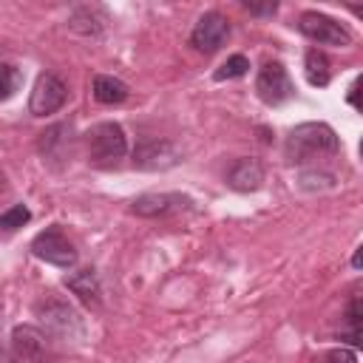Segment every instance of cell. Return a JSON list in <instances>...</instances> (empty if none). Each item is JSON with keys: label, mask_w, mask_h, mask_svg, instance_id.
<instances>
[{"label": "cell", "mask_w": 363, "mask_h": 363, "mask_svg": "<svg viewBox=\"0 0 363 363\" xmlns=\"http://www.w3.org/2000/svg\"><path fill=\"white\" fill-rule=\"evenodd\" d=\"M340 150V139L326 122H301L289 130L284 142V156L289 164H315Z\"/></svg>", "instance_id": "1"}, {"label": "cell", "mask_w": 363, "mask_h": 363, "mask_svg": "<svg viewBox=\"0 0 363 363\" xmlns=\"http://www.w3.org/2000/svg\"><path fill=\"white\" fill-rule=\"evenodd\" d=\"M85 156L94 167H116L128 156V136L119 122H99L85 133Z\"/></svg>", "instance_id": "2"}, {"label": "cell", "mask_w": 363, "mask_h": 363, "mask_svg": "<svg viewBox=\"0 0 363 363\" xmlns=\"http://www.w3.org/2000/svg\"><path fill=\"white\" fill-rule=\"evenodd\" d=\"M31 252H34V258H40L51 267H60V269H71L77 264V247L71 244V238L62 233L60 224L40 230L31 241Z\"/></svg>", "instance_id": "3"}, {"label": "cell", "mask_w": 363, "mask_h": 363, "mask_svg": "<svg viewBox=\"0 0 363 363\" xmlns=\"http://www.w3.org/2000/svg\"><path fill=\"white\" fill-rule=\"evenodd\" d=\"M298 31L318 45H352V31L323 11H303L298 17Z\"/></svg>", "instance_id": "4"}, {"label": "cell", "mask_w": 363, "mask_h": 363, "mask_svg": "<svg viewBox=\"0 0 363 363\" xmlns=\"http://www.w3.org/2000/svg\"><path fill=\"white\" fill-rule=\"evenodd\" d=\"M255 94H258V99H261L264 105L278 108V105H284V102H289V99L295 96V85H292L286 68H284L281 62L269 60V62H264V65L258 68Z\"/></svg>", "instance_id": "5"}, {"label": "cell", "mask_w": 363, "mask_h": 363, "mask_svg": "<svg viewBox=\"0 0 363 363\" xmlns=\"http://www.w3.org/2000/svg\"><path fill=\"white\" fill-rule=\"evenodd\" d=\"M182 162V150L170 139L145 136L133 147V167L139 170H170Z\"/></svg>", "instance_id": "6"}, {"label": "cell", "mask_w": 363, "mask_h": 363, "mask_svg": "<svg viewBox=\"0 0 363 363\" xmlns=\"http://www.w3.org/2000/svg\"><path fill=\"white\" fill-rule=\"evenodd\" d=\"M65 102H68V85H65L57 74L43 71V74L34 79V88H31V96H28V111H31V116H51V113H57Z\"/></svg>", "instance_id": "7"}, {"label": "cell", "mask_w": 363, "mask_h": 363, "mask_svg": "<svg viewBox=\"0 0 363 363\" xmlns=\"http://www.w3.org/2000/svg\"><path fill=\"white\" fill-rule=\"evenodd\" d=\"M227 37H230V20L221 11H204L190 31V45L201 54H213L227 43Z\"/></svg>", "instance_id": "8"}, {"label": "cell", "mask_w": 363, "mask_h": 363, "mask_svg": "<svg viewBox=\"0 0 363 363\" xmlns=\"http://www.w3.org/2000/svg\"><path fill=\"white\" fill-rule=\"evenodd\" d=\"M37 318L43 323V332L54 337H74L82 332L79 315L65 303V301H45L37 306Z\"/></svg>", "instance_id": "9"}, {"label": "cell", "mask_w": 363, "mask_h": 363, "mask_svg": "<svg viewBox=\"0 0 363 363\" xmlns=\"http://www.w3.org/2000/svg\"><path fill=\"white\" fill-rule=\"evenodd\" d=\"M193 201L182 193H145L139 199H133L130 213L142 216V218H159V216H170V213H182L187 210Z\"/></svg>", "instance_id": "10"}, {"label": "cell", "mask_w": 363, "mask_h": 363, "mask_svg": "<svg viewBox=\"0 0 363 363\" xmlns=\"http://www.w3.org/2000/svg\"><path fill=\"white\" fill-rule=\"evenodd\" d=\"M11 357L17 363H40L43 354H45V332L31 326V323H23V326H14L11 329Z\"/></svg>", "instance_id": "11"}, {"label": "cell", "mask_w": 363, "mask_h": 363, "mask_svg": "<svg viewBox=\"0 0 363 363\" xmlns=\"http://www.w3.org/2000/svg\"><path fill=\"white\" fill-rule=\"evenodd\" d=\"M71 125L60 122V125H51L48 130L40 133V142H37V150L43 156V162L54 164V162H68L71 159Z\"/></svg>", "instance_id": "12"}, {"label": "cell", "mask_w": 363, "mask_h": 363, "mask_svg": "<svg viewBox=\"0 0 363 363\" xmlns=\"http://www.w3.org/2000/svg\"><path fill=\"white\" fill-rule=\"evenodd\" d=\"M224 182H227V187H233L238 193H252L264 184V164L252 156H241L230 164Z\"/></svg>", "instance_id": "13"}, {"label": "cell", "mask_w": 363, "mask_h": 363, "mask_svg": "<svg viewBox=\"0 0 363 363\" xmlns=\"http://www.w3.org/2000/svg\"><path fill=\"white\" fill-rule=\"evenodd\" d=\"M91 94L99 105H122L128 96H130V88L128 82H122L119 77H111V74H96L94 82H91Z\"/></svg>", "instance_id": "14"}, {"label": "cell", "mask_w": 363, "mask_h": 363, "mask_svg": "<svg viewBox=\"0 0 363 363\" xmlns=\"http://www.w3.org/2000/svg\"><path fill=\"white\" fill-rule=\"evenodd\" d=\"M62 284L82 301V303H99V295H102V289H99V278H96V272L91 269V267H85V269H77V272H71V275H65L62 278Z\"/></svg>", "instance_id": "15"}, {"label": "cell", "mask_w": 363, "mask_h": 363, "mask_svg": "<svg viewBox=\"0 0 363 363\" xmlns=\"http://www.w3.org/2000/svg\"><path fill=\"white\" fill-rule=\"evenodd\" d=\"M303 74H306V82L312 88H326L329 79H332V62L323 51L318 48H309L306 57H303Z\"/></svg>", "instance_id": "16"}, {"label": "cell", "mask_w": 363, "mask_h": 363, "mask_svg": "<svg viewBox=\"0 0 363 363\" xmlns=\"http://www.w3.org/2000/svg\"><path fill=\"white\" fill-rule=\"evenodd\" d=\"M71 31H77V34H102V26H105V17H102V11L99 9H91V6H82V9H77L71 17H68V23H65Z\"/></svg>", "instance_id": "17"}, {"label": "cell", "mask_w": 363, "mask_h": 363, "mask_svg": "<svg viewBox=\"0 0 363 363\" xmlns=\"http://www.w3.org/2000/svg\"><path fill=\"white\" fill-rule=\"evenodd\" d=\"M343 318H346V329L340 332V340H349L352 349H357L360 346V298L357 295H352Z\"/></svg>", "instance_id": "18"}, {"label": "cell", "mask_w": 363, "mask_h": 363, "mask_svg": "<svg viewBox=\"0 0 363 363\" xmlns=\"http://www.w3.org/2000/svg\"><path fill=\"white\" fill-rule=\"evenodd\" d=\"M247 71H250V60H247L244 54H233V57H227V60L213 71V79H216V82L238 79V77H244Z\"/></svg>", "instance_id": "19"}, {"label": "cell", "mask_w": 363, "mask_h": 363, "mask_svg": "<svg viewBox=\"0 0 363 363\" xmlns=\"http://www.w3.org/2000/svg\"><path fill=\"white\" fill-rule=\"evenodd\" d=\"M23 85V74L20 68H14L11 62H0V102L11 99Z\"/></svg>", "instance_id": "20"}, {"label": "cell", "mask_w": 363, "mask_h": 363, "mask_svg": "<svg viewBox=\"0 0 363 363\" xmlns=\"http://www.w3.org/2000/svg\"><path fill=\"white\" fill-rule=\"evenodd\" d=\"M28 221H31V210L26 204H11L9 210L0 213V233H14Z\"/></svg>", "instance_id": "21"}, {"label": "cell", "mask_w": 363, "mask_h": 363, "mask_svg": "<svg viewBox=\"0 0 363 363\" xmlns=\"http://www.w3.org/2000/svg\"><path fill=\"white\" fill-rule=\"evenodd\" d=\"M301 187L306 190H315V187H335V176L329 170H309V173H301Z\"/></svg>", "instance_id": "22"}, {"label": "cell", "mask_w": 363, "mask_h": 363, "mask_svg": "<svg viewBox=\"0 0 363 363\" xmlns=\"http://www.w3.org/2000/svg\"><path fill=\"white\" fill-rule=\"evenodd\" d=\"M244 9L250 11V14H255V17H272L275 11H278V3L275 0H267V3H244Z\"/></svg>", "instance_id": "23"}, {"label": "cell", "mask_w": 363, "mask_h": 363, "mask_svg": "<svg viewBox=\"0 0 363 363\" xmlns=\"http://www.w3.org/2000/svg\"><path fill=\"white\" fill-rule=\"evenodd\" d=\"M323 363H357V354H354V349H332L326 357H323Z\"/></svg>", "instance_id": "24"}, {"label": "cell", "mask_w": 363, "mask_h": 363, "mask_svg": "<svg viewBox=\"0 0 363 363\" xmlns=\"http://www.w3.org/2000/svg\"><path fill=\"white\" fill-rule=\"evenodd\" d=\"M357 91H360V77L352 82V88H349V105L352 108H360V102H357Z\"/></svg>", "instance_id": "25"}, {"label": "cell", "mask_w": 363, "mask_h": 363, "mask_svg": "<svg viewBox=\"0 0 363 363\" xmlns=\"http://www.w3.org/2000/svg\"><path fill=\"white\" fill-rule=\"evenodd\" d=\"M0 363H17V360L11 357V352H6V349H0Z\"/></svg>", "instance_id": "26"}, {"label": "cell", "mask_w": 363, "mask_h": 363, "mask_svg": "<svg viewBox=\"0 0 363 363\" xmlns=\"http://www.w3.org/2000/svg\"><path fill=\"white\" fill-rule=\"evenodd\" d=\"M352 267H354V269H360V247H357V250H354V255H352Z\"/></svg>", "instance_id": "27"}, {"label": "cell", "mask_w": 363, "mask_h": 363, "mask_svg": "<svg viewBox=\"0 0 363 363\" xmlns=\"http://www.w3.org/2000/svg\"><path fill=\"white\" fill-rule=\"evenodd\" d=\"M6 187H9V179H6V173L0 170V193H6Z\"/></svg>", "instance_id": "28"}]
</instances>
